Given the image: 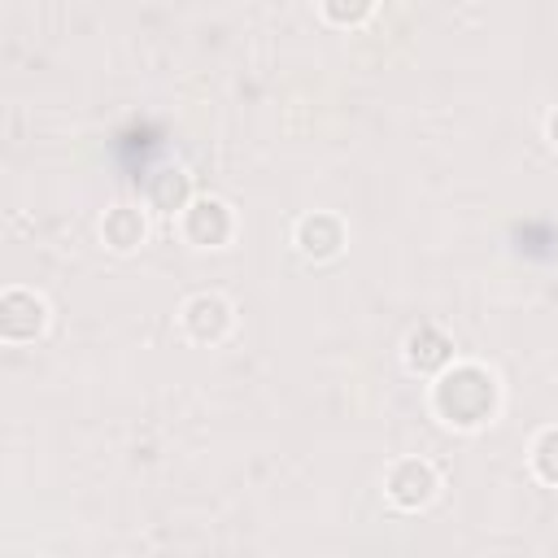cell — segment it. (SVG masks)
<instances>
[{"mask_svg": "<svg viewBox=\"0 0 558 558\" xmlns=\"http://www.w3.org/2000/svg\"><path fill=\"white\" fill-rule=\"evenodd\" d=\"M501 405V384L484 362H449L432 384V410L445 427L475 432L493 423Z\"/></svg>", "mask_w": 558, "mask_h": 558, "instance_id": "1", "label": "cell"}, {"mask_svg": "<svg viewBox=\"0 0 558 558\" xmlns=\"http://www.w3.org/2000/svg\"><path fill=\"white\" fill-rule=\"evenodd\" d=\"M179 231L196 248H222L235 235V209L222 196H192L179 214Z\"/></svg>", "mask_w": 558, "mask_h": 558, "instance_id": "2", "label": "cell"}, {"mask_svg": "<svg viewBox=\"0 0 558 558\" xmlns=\"http://www.w3.org/2000/svg\"><path fill=\"white\" fill-rule=\"evenodd\" d=\"M48 331V301L35 288H4L0 296V340L4 344H31Z\"/></svg>", "mask_w": 558, "mask_h": 558, "instance_id": "3", "label": "cell"}, {"mask_svg": "<svg viewBox=\"0 0 558 558\" xmlns=\"http://www.w3.org/2000/svg\"><path fill=\"white\" fill-rule=\"evenodd\" d=\"M440 493V471L427 458H397L384 471V497L397 510H423Z\"/></svg>", "mask_w": 558, "mask_h": 558, "instance_id": "4", "label": "cell"}, {"mask_svg": "<svg viewBox=\"0 0 558 558\" xmlns=\"http://www.w3.org/2000/svg\"><path fill=\"white\" fill-rule=\"evenodd\" d=\"M231 323H235V310H231V301H227L222 292H192V296L183 301V310H179V327H183V336L196 340V344H218V340H227Z\"/></svg>", "mask_w": 558, "mask_h": 558, "instance_id": "5", "label": "cell"}, {"mask_svg": "<svg viewBox=\"0 0 558 558\" xmlns=\"http://www.w3.org/2000/svg\"><path fill=\"white\" fill-rule=\"evenodd\" d=\"M344 222L336 218V214H327V209H314V214H305L301 222H296V231H292V244H296V253L301 257H310V262H331L340 248H344Z\"/></svg>", "mask_w": 558, "mask_h": 558, "instance_id": "6", "label": "cell"}, {"mask_svg": "<svg viewBox=\"0 0 558 558\" xmlns=\"http://www.w3.org/2000/svg\"><path fill=\"white\" fill-rule=\"evenodd\" d=\"M405 366L418 371V375H440L449 362H453V340L436 327V323H423L405 336V349H401Z\"/></svg>", "mask_w": 558, "mask_h": 558, "instance_id": "7", "label": "cell"}, {"mask_svg": "<svg viewBox=\"0 0 558 558\" xmlns=\"http://www.w3.org/2000/svg\"><path fill=\"white\" fill-rule=\"evenodd\" d=\"M144 235H148V218H144L140 205L118 201V205L105 209V218H100V240H105L113 253H135V248L144 244Z\"/></svg>", "mask_w": 558, "mask_h": 558, "instance_id": "8", "label": "cell"}, {"mask_svg": "<svg viewBox=\"0 0 558 558\" xmlns=\"http://www.w3.org/2000/svg\"><path fill=\"white\" fill-rule=\"evenodd\" d=\"M144 196H148V205H153L157 214H183V205L192 201V179H187L183 170H157V174L148 179Z\"/></svg>", "mask_w": 558, "mask_h": 558, "instance_id": "9", "label": "cell"}, {"mask_svg": "<svg viewBox=\"0 0 558 558\" xmlns=\"http://www.w3.org/2000/svg\"><path fill=\"white\" fill-rule=\"evenodd\" d=\"M532 471L545 484H558V427L536 432V440H532Z\"/></svg>", "mask_w": 558, "mask_h": 558, "instance_id": "10", "label": "cell"}, {"mask_svg": "<svg viewBox=\"0 0 558 558\" xmlns=\"http://www.w3.org/2000/svg\"><path fill=\"white\" fill-rule=\"evenodd\" d=\"M371 9H375V0H318V13L336 26H357Z\"/></svg>", "mask_w": 558, "mask_h": 558, "instance_id": "11", "label": "cell"}, {"mask_svg": "<svg viewBox=\"0 0 558 558\" xmlns=\"http://www.w3.org/2000/svg\"><path fill=\"white\" fill-rule=\"evenodd\" d=\"M545 135H549V144L558 148V109H554V113L545 118Z\"/></svg>", "mask_w": 558, "mask_h": 558, "instance_id": "12", "label": "cell"}]
</instances>
